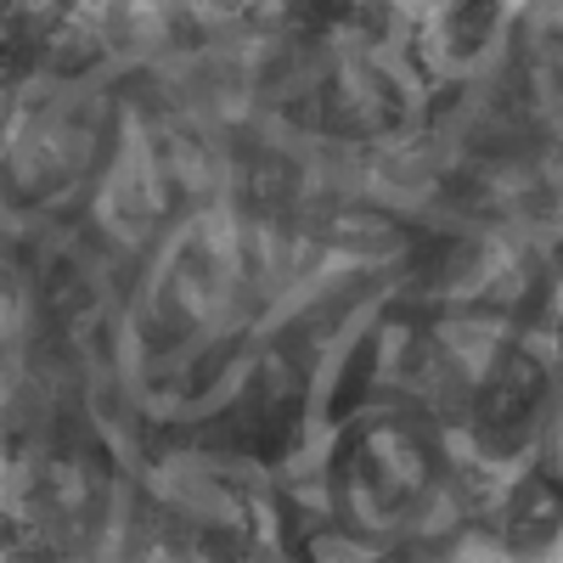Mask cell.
<instances>
[{"label": "cell", "instance_id": "1", "mask_svg": "<svg viewBox=\"0 0 563 563\" xmlns=\"http://www.w3.org/2000/svg\"><path fill=\"white\" fill-rule=\"evenodd\" d=\"M260 422H265L260 429V462H282V451H288V440H294V422H299V400L294 395L276 400Z\"/></svg>", "mask_w": 563, "mask_h": 563}, {"label": "cell", "instance_id": "2", "mask_svg": "<svg viewBox=\"0 0 563 563\" xmlns=\"http://www.w3.org/2000/svg\"><path fill=\"white\" fill-rule=\"evenodd\" d=\"M366 366H372V344H361V350H355V361L344 366V372H350V378H344V389L333 395V417H350V411H355V400L366 395V378H372V372H366Z\"/></svg>", "mask_w": 563, "mask_h": 563}]
</instances>
